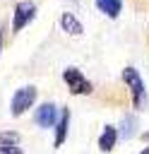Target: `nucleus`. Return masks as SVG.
Segmentation results:
<instances>
[{
    "label": "nucleus",
    "mask_w": 149,
    "mask_h": 154,
    "mask_svg": "<svg viewBox=\"0 0 149 154\" xmlns=\"http://www.w3.org/2000/svg\"><path fill=\"white\" fill-rule=\"evenodd\" d=\"M120 82H123L125 89H127L132 111H135V113L147 111V108H149V89H147V82H144L142 72H139L135 65H125V67L120 70Z\"/></svg>",
    "instance_id": "1"
},
{
    "label": "nucleus",
    "mask_w": 149,
    "mask_h": 154,
    "mask_svg": "<svg viewBox=\"0 0 149 154\" xmlns=\"http://www.w3.org/2000/svg\"><path fill=\"white\" fill-rule=\"evenodd\" d=\"M36 103H38V89H36V84H22L10 96V116L12 118H22L29 111H34Z\"/></svg>",
    "instance_id": "2"
},
{
    "label": "nucleus",
    "mask_w": 149,
    "mask_h": 154,
    "mask_svg": "<svg viewBox=\"0 0 149 154\" xmlns=\"http://www.w3.org/2000/svg\"><path fill=\"white\" fill-rule=\"evenodd\" d=\"M60 79H62V84L67 87V94H72V96H89V94H94V82H91L77 65L62 67Z\"/></svg>",
    "instance_id": "3"
},
{
    "label": "nucleus",
    "mask_w": 149,
    "mask_h": 154,
    "mask_svg": "<svg viewBox=\"0 0 149 154\" xmlns=\"http://www.w3.org/2000/svg\"><path fill=\"white\" fill-rule=\"evenodd\" d=\"M38 14V5L34 0H17L14 7H12V22H10V31L12 34H19L24 31Z\"/></svg>",
    "instance_id": "4"
},
{
    "label": "nucleus",
    "mask_w": 149,
    "mask_h": 154,
    "mask_svg": "<svg viewBox=\"0 0 149 154\" xmlns=\"http://www.w3.org/2000/svg\"><path fill=\"white\" fill-rule=\"evenodd\" d=\"M60 108L62 106H58L55 101H41V103H36V108L31 111L34 125L38 130H53L55 123H58V118H60Z\"/></svg>",
    "instance_id": "5"
},
{
    "label": "nucleus",
    "mask_w": 149,
    "mask_h": 154,
    "mask_svg": "<svg viewBox=\"0 0 149 154\" xmlns=\"http://www.w3.org/2000/svg\"><path fill=\"white\" fill-rule=\"evenodd\" d=\"M70 125H72V111H70V106H62V108H60V118H58V123H55V128H53V147H55V149H60V147L67 142V137H70Z\"/></svg>",
    "instance_id": "6"
},
{
    "label": "nucleus",
    "mask_w": 149,
    "mask_h": 154,
    "mask_svg": "<svg viewBox=\"0 0 149 154\" xmlns=\"http://www.w3.org/2000/svg\"><path fill=\"white\" fill-rule=\"evenodd\" d=\"M118 142H120L118 125H113V123H106V125L101 128L99 137H96V147H99V152H101V154H111V152L118 147Z\"/></svg>",
    "instance_id": "7"
},
{
    "label": "nucleus",
    "mask_w": 149,
    "mask_h": 154,
    "mask_svg": "<svg viewBox=\"0 0 149 154\" xmlns=\"http://www.w3.org/2000/svg\"><path fill=\"white\" fill-rule=\"evenodd\" d=\"M58 26H60L62 34H67V36H72V38H79V36L84 34V22H82L72 10L60 12V17H58Z\"/></svg>",
    "instance_id": "8"
},
{
    "label": "nucleus",
    "mask_w": 149,
    "mask_h": 154,
    "mask_svg": "<svg viewBox=\"0 0 149 154\" xmlns=\"http://www.w3.org/2000/svg\"><path fill=\"white\" fill-rule=\"evenodd\" d=\"M118 132H120V140L130 142L135 137H139V116L132 111V113H123V118L118 120Z\"/></svg>",
    "instance_id": "9"
},
{
    "label": "nucleus",
    "mask_w": 149,
    "mask_h": 154,
    "mask_svg": "<svg viewBox=\"0 0 149 154\" xmlns=\"http://www.w3.org/2000/svg\"><path fill=\"white\" fill-rule=\"evenodd\" d=\"M94 7H96V12L101 17L115 22L125 10V0H94Z\"/></svg>",
    "instance_id": "10"
},
{
    "label": "nucleus",
    "mask_w": 149,
    "mask_h": 154,
    "mask_svg": "<svg viewBox=\"0 0 149 154\" xmlns=\"http://www.w3.org/2000/svg\"><path fill=\"white\" fill-rule=\"evenodd\" d=\"M0 147H22V135L17 130H0Z\"/></svg>",
    "instance_id": "11"
},
{
    "label": "nucleus",
    "mask_w": 149,
    "mask_h": 154,
    "mask_svg": "<svg viewBox=\"0 0 149 154\" xmlns=\"http://www.w3.org/2000/svg\"><path fill=\"white\" fill-rule=\"evenodd\" d=\"M0 154H24L22 147H0Z\"/></svg>",
    "instance_id": "12"
},
{
    "label": "nucleus",
    "mask_w": 149,
    "mask_h": 154,
    "mask_svg": "<svg viewBox=\"0 0 149 154\" xmlns=\"http://www.w3.org/2000/svg\"><path fill=\"white\" fill-rule=\"evenodd\" d=\"M5 36H7V26L0 24V55H2V48H5Z\"/></svg>",
    "instance_id": "13"
},
{
    "label": "nucleus",
    "mask_w": 149,
    "mask_h": 154,
    "mask_svg": "<svg viewBox=\"0 0 149 154\" xmlns=\"http://www.w3.org/2000/svg\"><path fill=\"white\" fill-rule=\"evenodd\" d=\"M139 137H142V142H144V144H149V128H144V130L139 132Z\"/></svg>",
    "instance_id": "14"
},
{
    "label": "nucleus",
    "mask_w": 149,
    "mask_h": 154,
    "mask_svg": "<svg viewBox=\"0 0 149 154\" xmlns=\"http://www.w3.org/2000/svg\"><path fill=\"white\" fill-rule=\"evenodd\" d=\"M137 154H149V144H147V147H142V149H139Z\"/></svg>",
    "instance_id": "15"
},
{
    "label": "nucleus",
    "mask_w": 149,
    "mask_h": 154,
    "mask_svg": "<svg viewBox=\"0 0 149 154\" xmlns=\"http://www.w3.org/2000/svg\"><path fill=\"white\" fill-rule=\"evenodd\" d=\"M147 34H149V17H147Z\"/></svg>",
    "instance_id": "16"
}]
</instances>
